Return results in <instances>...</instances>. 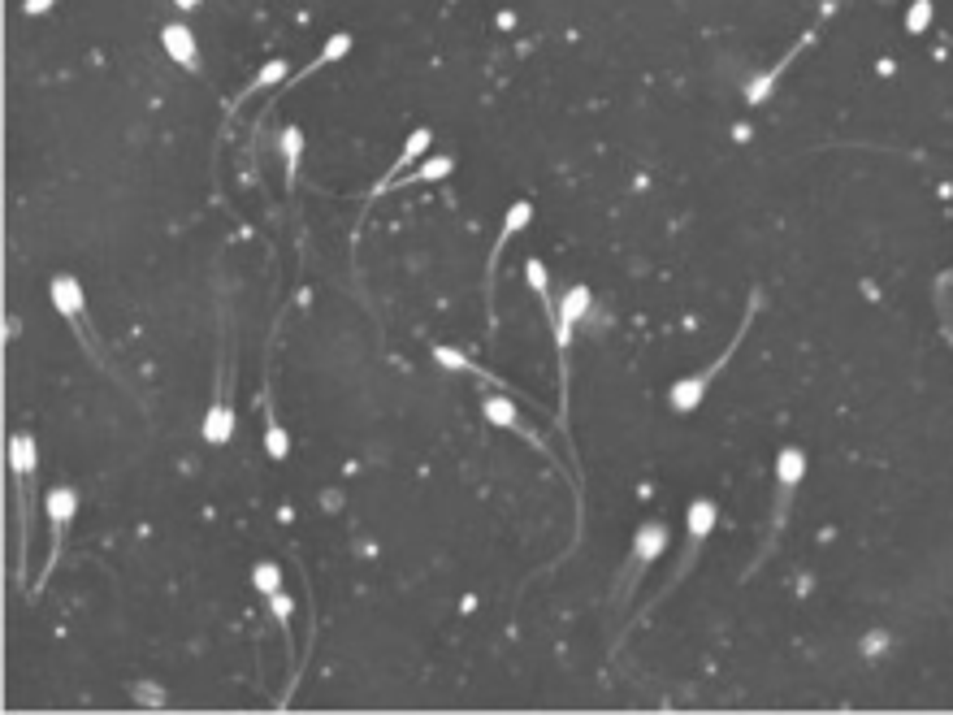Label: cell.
<instances>
[{
  "instance_id": "obj_1",
  "label": "cell",
  "mask_w": 953,
  "mask_h": 715,
  "mask_svg": "<svg viewBox=\"0 0 953 715\" xmlns=\"http://www.w3.org/2000/svg\"><path fill=\"white\" fill-rule=\"evenodd\" d=\"M750 321H754V308L746 312V321H741V330H737V338H733V343H728V347L720 351V356H715V360L707 364V369H698V373H689V377H681V382H676V386L668 390V403H672V408H676V412H694V408H698V403H702V395H707V390H711V382H715V377H720V369H724V364H728V360H733V351L741 347V338H746V330H750Z\"/></svg>"
},
{
  "instance_id": "obj_2",
  "label": "cell",
  "mask_w": 953,
  "mask_h": 715,
  "mask_svg": "<svg viewBox=\"0 0 953 715\" xmlns=\"http://www.w3.org/2000/svg\"><path fill=\"white\" fill-rule=\"evenodd\" d=\"M35 460H39V451H35V438L31 434H13L9 438V468H13V477H18V490H22V546H18V572L26 568V542H31V481H35Z\"/></svg>"
},
{
  "instance_id": "obj_3",
  "label": "cell",
  "mask_w": 953,
  "mask_h": 715,
  "mask_svg": "<svg viewBox=\"0 0 953 715\" xmlns=\"http://www.w3.org/2000/svg\"><path fill=\"white\" fill-rule=\"evenodd\" d=\"M44 512H48V529H52V551H48V568H44V577H48V572L57 568V559H61L65 533H70L74 516H78V490H74V486H52V490L44 494ZM44 577L35 581V590L44 585Z\"/></svg>"
},
{
  "instance_id": "obj_4",
  "label": "cell",
  "mask_w": 953,
  "mask_h": 715,
  "mask_svg": "<svg viewBox=\"0 0 953 715\" xmlns=\"http://www.w3.org/2000/svg\"><path fill=\"white\" fill-rule=\"evenodd\" d=\"M715 503L711 499H694L689 503V512H685V529H689V538H685V559H681V568L672 572V581H668V590H676V581H685L689 577V568L698 564V555H702V546H707V538L715 533Z\"/></svg>"
},
{
  "instance_id": "obj_5",
  "label": "cell",
  "mask_w": 953,
  "mask_h": 715,
  "mask_svg": "<svg viewBox=\"0 0 953 715\" xmlns=\"http://www.w3.org/2000/svg\"><path fill=\"white\" fill-rule=\"evenodd\" d=\"M48 295H52V308L61 312L65 321L78 330V343L87 347V325H83V312H87V291H83V282L74 278V273H57V278L48 282ZM91 351V347H87ZM96 356V351H91Z\"/></svg>"
},
{
  "instance_id": "obj_6",
  "label": "cell",
  "mask_w": 953,
  "mask_h": 715,
  "mask_svg": "<svg viewBox=\"0 0 953 715\" xmlns=\"http://www.w3.org/2000/svg\"><path fill=\"white\" fill-rule=\"evenodd\" d=\"M802 477H806V451L802 447H785L776 455V520H772L776 529H785L789 503H793V494H798Z\"/></svg>"
},
{
  "instance_id": "obj_7",
  "label": "cell",
  "mask_w": 953,
  "mask_h": 715,
  "mask_svg": "<svg viewBox=\"0 0 953 715\" xmlns=\"http://www.w3.org/2000/svg\"><path fill=\"white\" fill-rule=\"evenodd\" d=\"M161 44L165 52L174 57L182 70H191V74H200L204 70V61H200V44H195V35H191V26L187 22H165L161 26Z\"/></svg>"
},
{
  "instance_id": "obj_8",
  "label": "cell",
  "mask_w": 953,
  "mask_h": 715,
  "mask_svg": "<svg viewBox=\"0 0 953 715\" xmlns=\"http://www.w3.org/2000/svg\"><path fill=\"white\" fill-rule=\"evenodd\" d=\"M226 377L217 382V395H213V408L204 416V442L208 447H226L234 438V408H230V395H226Z\"/></svg>"
},
{
  "instance_id": "obj_9",
  "label": "cell",
  "mask_w": 953,
  "mask_h": 715,
  "mask_svg": "<svg viewBox=\"0 0 953 715\" xmlns=\"http://www.w3.org/2000/svg\"><path fill=\"white\" fill-rule=\"evenodd\" d=\"M481 416H486L490 425H499V429H512V434L520 438H529V442H538V434L525 425V416H520V408L512 403V395H499V390H490L486 399H481Z\"/></svg>"
},
{
  "instance_id": "obj_10",
  "label": "cell",
  "mask_w": 953,
  "mask_h": 715,
  "mask_svg": "<svg viewBox=\"0 0 953 715\" xmlns=\"http://www.w3.org/2000/svg\"><path fill=\"white\" fill-rule=\"evenodd\" d=\"M668 542H672L668 525H663V520H646V525L633 533V568L646 572L663 551H668Z\"/></svg>"
},
{
  "instance_id": "obj_11",
  "label": "cell",
  "mask_w": 953,
  "mask_h": 715,
  "mask_svg": "<svg viewBox=\"0 0 953 715\" xmlns=\"http://www.w3.org/2000/svg\"><path fill=\"white\" fill-rule=\"evenodd\" d=\"M429 143H434V135H429V126H416L412 135H408V143H403L399 161L390 165V174H386V178H382V182H377V187H373V195H386L390 187H395V182L403 178V169H408V165H416V161H421V156L429 152Z\"/></svg>"
},
{
  "instance_id": "obj_12",
  "label": "cell",
  "mask_w": 953,
  "mask_h": 715,
  "mask_svg": "<svg viewBox=\"0 0 953 715\" xmlns=\"http://www.w3.org/2000/svg\"><path fill=\"white\" fill-rule=\"evenodd\" d=\"M806 39H811V35H802V39H798V44H793V48H789V52H785V57H780V61H776V65H772V70H767V74H759V78H750V83H746V104H763L767 96H772V87L780 83V74H785V70H789V61H793V57H798V52L806 48Z\"/></svg>"
},
{
  "instance_id": "obj_13",
  "label": "cell",
  "mask_w": 953,
  "mask_h": 715,
  "mask_svg": "<svg viewBox=\"0 0 953 715\" xmlns=\"http://www.w3.org/2000/svg\"><path fill=\"white\" fill-rule=\"evenodd\" d=\"M533 226V204L529 200H516L512 208H507V213H503V230H499V243H494V256H490V269L494 265H499V256H503V247L507 243H512L516 239V234L520 230H529Z\"/></svg>"
},
{
  "instance_id": "obj_14",
  "label": "cell",
  "mask_w": 953,
  "mask_h": 715,
  "mask_svg": "<svg viewBox=\"0 0 953 715\" xmlns=\"http://www.w3.org/2000/svg\"><path fill=\"white\" fill-rule=\"evenodd\" d=\"M265 451H269V460H286V455H291V434L282 429L269 395H265Z\"/></svg>"
},
{
  "instance_id": "obj_15",
  "label": "cell",
  "mask_w": 953,
  "mask_h": 715,
  "mask_svg": "<svg viewBox=\"0 0 953 715\" xmlns=\"http://www.w3.org/2000/svg\"><path fill=\"white\" fill-rule=\"evenodd\" d=\"M347 52H351V35H347V31H334L330 39H325V48L317 52V61H312L308 70H295V83H299V78H308V74H317L321 65H334V61H343Z\"/></svg>"
},
{
  "instance_id": "obj_16",
  "label": "cell",
  "mask_w": 953,
  "mask_h": 715,
  "mask_svg": "<svg viewBox=\"0 0 953 715\" xmlns=\"http://www.w3.org/2000/svg\"><path fill=\"white\" fill-rule=\"evenodd\" d=\"M525 278L533 286V295L542 299V308H546V321H555V299H551V278H546V265L538 256H529L525 260Z\"/></svg>"
},
{
  "instance_id": "obj_17",
  "label": "cell",
  "mask_w": 953,
  "mask_h": 715,
  "mask_svg": "<svg viewBox=\"0 0 953 715\" xmlns=\"http://www.w3.org/2000/svg\"><path fill=\"white\" fill-rule=\"evenodd\" d=\"M455 169L451 156H429V161L416 165V174H403L399 178V187H412V182H438V178H447Z\"/></svg>"
},
{
  "instance_id": "obj_18",
  "label": "cell",
  "mask_w": 953,
  "mask_h": 715,
  "mask_svg": "<svg viewBox=\"0 0 953 715\" xmlns=\"http://www.w3.org/2000/svg\"><path fill=\"white\" fill-rule=\"evenodd\" d=\"M282 156H286V174H291V182H295L299 161H304V130H299V126L282 130Z\"/></svg>"
},
{
  "instance_id": "obj_19",
  "label": "cell",
  "mask_w": 953,
  "mask_h": 715,
  "mask_svg": "<svg viewBox=\"0 0 953 715\" xmlns=\"http://www.w3.org/2000/svg\"><path fill=\"white\" fill-rule=\"evenodd\" d=\"M932 13H936V0H910V9H906V35H928Z\"/></svg>"
},
{
  "instance_id": "obj_20",
  "label": "cell",
  "mask_w": 953,
  "mask_h": 715,
  "mask_svg": "<svg viewBox=\"0 0 953 715\" xmlns=\"http://www.w3.org/2000/svg\"><path fill=\"white\" fill-rule=\"evenodd\" d=\"M252 585H256V590L265 594V598L278 594V590H282V568L273 564V559H260V564L252 568Z\"/></svg>"
},
{
  "instance_id": "obj_21",
  "label": "cell",
  "mask_w": 953,
  "mask_h": 715,
  "mask_svg": "<svg viewBox=\"0 0 953 715\" xmlns=\"http://www.w3.org/2000/svg\"><path fill=\"white\" fill-rule=\"evenodd\" d=\"M286 78H291V65H286V61L278 57V61H269L265 70L256 74V83L247 87V91H265V87H278V83H286Z\"/></svg>"
},
{
  "instance_id": "obj_22",
  "label": "cell",
  "mask_w": 953,
  "mask_h": 715,
  "mask_svg": "<svg viewBox=\"0 0 953 715\" xmlns=\"http://www.w3.org/2000/svg\"><path fill=\"white\" fill-rule=\"evenodd\" d=\"M434 360L442 364V369H464V373H481L477 364H473V360L464 356V351H451V347H434ZM486 377H490V373H486ZM490 382H494V377H490Z\"/></svg>"
},
{
  "instance_id": "obj_23",
  "label": "cell",
  "mask_w": 953,
  "mask_h": 715,
  "mask_svg": "<svg viewBox=\"0 0 953 715\" xmlns=\"http://www.w3.org/2000/svg\"><path fill=\"white\" fill-rule=\"evenodd\" d=\"M269 611H273V620L282 624V629H291V616H295V598L278 590V594H269Z\"/></svg>"
},
{
  "instance_id": "obj_24",
  "label": "cell",
  "mask_w": 953,
  "mask_h": 715,
  "mask_svg": "<svg viewBox=\"0 0 953 715\" xmlns=\"http://www.w3.org/2000/svg\"><path fill=\"white\" fill-rule=\"evenodd\" d=\"M52 5H57V0H22V9L31 13V18H39V13H48Z\"/></svg>"
},
{
  "instance_id": "obj_25",
  "label": "cell",
  "mask_w": 953,
  "mask_h": 715,
  "mask_svg": "<svg viewBox=\"0 0 953 715\" xmlns=\"http://www.w3.org/2000/svg\"><path fill=\"white\" fill-rule=\"evenodd\" d=\"M174 5H178L182 13H191V9H200V5H204V0H174Z\"/></svg>"
},
{
  "instance_id": "obj_26",
  "label": "cell",
  "mask_w": 953,
  "mask_h": 715,
  "mask_svg": "<svg viewBox=\"0 0 953 715\" xmlns=\"http://www.w3.org/2000/svg\"><path fill=\"white\" fill-rule=\"evenodd\" d=\"M945 338H949V347H953V312L945 308Z\"/></svg>"
}]
</instances>
